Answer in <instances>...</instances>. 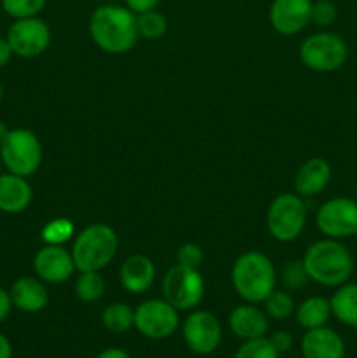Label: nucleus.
Listing matches in <instances>:
<instances>
[{"mask_svg":"<svg viewBox=\"0 0 357 358\" xmlns=\"http://www.w3.org/2000/svg\"><path fill=\"white\" fill-rule=\"evenodd\" d=\"M90 35L94 44L108 55L132 51L139 38L136 14L128 7L107 3L91 14Z\"/></svg>","mask_w":357,"mask_h":358,"instance_id":"nucleus-1","label":"nucleus"},{"mask_svg":"<svg viewBox=\"0 0 357 358\" xmlns=\"http://www.w3.org/2000/svg\"><path fill=\"white\" fill-rule=\"evenodd\" d=\"M304 269L312 282L324 287H340L349 282L354 273V257L338 240H321L307 248Z\"/></svg>","mask_w":357,"mask_h":358,"instance_id":"nucleus-2","label":"nucleus"},{"mask_svg":"<svg viewBox=\"0 0 357 358\" xmlns=\"http://www.w3.org/2000/svg\"><path fill=\"white\" fill-rule=\"evenodd\" d=\"M231 282L241 299L251 304L262 303L275 290V266L261 252H245L234 261Z\"/></svg>","mask_w":357,"mask_h":358,"instance_id":"nucleus-3","label":"nucleus"},{"mask_svg":"<svg viewBox=\"0 0 357 358\" xmlns=\"http://www.w3.org/2000/svg\"><path fill=\"white\" fill-rule=\"evenodd\" d=\"M118 243V234L107 224H91L84 227L72 247L76 269L79 273L104 269L114 259Z\"/></svg>","mask_w":357,"mask_h":358,"instance_id":"nucleus-4","label":"nucleus"},{"mask_svg":"<svg viewBox=\"0 0 357 358\" xmlns=\"http://www.w3.org/2000/svg\"><path fill=\"white\" fill-rule=\"evenodd\" d=\"M0 159L9 173L31 177L42 163L41 140L27 128L9 129L0 142Z\"/></svg>","mask_w":357,"mask_h":358,"instance_id":"nucleus-5","label":"nucleus"},{"mask_svg":"<svg viewBox=\"0 0 357 358\" xmlns=\"http://www.w3.org/2000/svg\"><path fill=\"white\" fill-rule=\"evenodd\" d=\"M346 56V42L332 31H318L310 35L300 45L301 62L314 72H335L345 65Z\"/></svg>","mask_w":357,"mask_h":358,"instance_id":"nucleus-6","label":"nucleus"},{"mask_svg":"<svg viewBox=\"0 0 357 358\" xmlns=\"http://www.w3.org/2000/svg\"><path fill=\"white\" fill-rule=\"evenodd\" d=\"M268 231L275 240L293 241L303 233L304 224H307V206L300 194H284L276 196L268 208L266 215Z\"/></svg>","mask_w":357,"mask_h":358,"instance_id":"nucleus-7","label":"nucleus"},{"mask_svg":"<svg viewBox=\"0 0 357 358\" xmlns=\"http://www.w3.org/2000/svg\"><path fill=\"white\" fill-rule=\"evenodd\" d=\"M163 296L175 310H195L205 297V280L198 269L177 264L164 275Z\"/></svg>","mask_w":357,"mask_h":358,"instance_id":"nucleus-8","label":"nucleus"},{"mask_svg":"<svg viewBox=\"0 0 357 358\" xmlns=\"http://www.w3.org/2000/svg\"><path fill=\"white\" fill-rule=\"evenodd\" d=\"M133 327L149 339H167L178 329V310L164 299L144 301L135 310Z\"/></svg>","mask_w":357,"mask_h":358,"instance_id":"nucleus-9","label":"nucleus"},{"mask_svg":"<svg viewBox=\"0 0 357 358\" xmlns=\"http://www.w3.org/2000/svg\"><path fill=\"white\" fill-rule=\"evenodd\" d=\"M317 227L331 240H345L357 234V201L350 198H332L317 212Z\"/></svg>","mask_w":357,"mask_h":358,"instance_id":"nucleus-10","label":"nucleus"},{"mask_svg":"<svg viewBox=\"0 0 357 358\" xmlns=\"http://www.w3.org/2000/svg\"><path fill=\"white\" fill-rule=\"evenodd\" d=\"M6 37L14 55L20 58H37L49 48L51 30L41 17H23L10 24Z\"/></svg>","mask_w":357,"mask_h":358,"instance_id":"nucleus-11","label":"nucleus"},{"mask_svg":"<svg viewBox=\"0 0 357 358\" xmlns=\"http://www.w3.org/2000/svg\"><path fill=\"white\" fill-rule=\"evenodd\" d=\"M182 336L191 352L210 355L223 341V329L210 311H192L182 324Z\"/></svg>","mask_w":357,"mask_h":358,"instance_id":"nucleus-12","label":"nucleus"},{"mask_svg":"<svg viewBox=\"0 0 357 358\" xmlns=\"http://www.w3.org/2000/svg\"><path fill=\"white\" fill-rule=\"evenodd\" d=\"M34 271L42 282H66V280L74 275V271H76L72 252L63 248V245H44V247L35 254Z\"/></svg>","mask_w":357,"mask_h":358,"instance_id":"nucleus-13","label":"nucleus"},{"mask_svg":"<svg viewBox=\"0 0 357 358\" xmlns=\"http://www.w3.org/2000/svg\"><path fill=\"white\" fill-rule=\"evenodd\" d=\"M314 0H273L270 23L282 35H296L308 27Z\"/></svg>","mask_w":357,"mask_h":358,"instance_id":"nucleus-14","label":"nucleus"},{"mask_svg":"<svg viewBox=\"0 0 357 358\" xmlns=\"http://www.w3.org/2000/svg\"><path fill=\"white\" fill-rule=\"evenodd\" d=\"M301 352L304 358H343L345 343L338 332L324 325L304 332L301 338Z\"/></svg>","mask_w":357,"mask_h":358,"instance_id":"nucleus-15","label":"nucleus"},{"mask_svg":"<svg viewBox=\"0 0 357 358\" xmlns=\"http://www.w3.org/2000/svg\"><path fill=\"white\" fill-rule=\"evenodd\" d=\"M13 306L23 313H38L46 308L49 301L48 289L44 287L41 278L34 276H23L13 283L9 290Z\"/></svg>","mask_w":357,"mask_h":358,"instance_id":"nucleus-16","label":"nucleus"},{"mask_svg":"<svg viewBox=\"0 0 357 358\" xmlns=\"http://www.w3.org/2000/svg\"><path fill=\"white\" fill-rule=\"evenodd\" d=\"M34 192L24 177L14 173H0V212L21 213L30 206Z\"/></svg>","mask_w":357,"mask_h":358,"instance_id":"nucleus-17","label":"nucleus"},{"mask_svg":"<svg viewBox=\"0 0 357 358\" xmlns=\"http://www.w3.org/2000/svg\"><path fill=\"white\" fill-rule=\"evenodd\" d=\"M331 180V166L322 157H312L307 163L301 164L294 178V189L301 198L317 196L328 187Z\"/></svg>","mask_w":357,"mask_h":358,"instance_id":"nucleus-18","label":"nucleus"},{"mask_svg":"<svg viewBox=\"0 0 357 358\" xmlns=\"http://www.w3.org/2000/svg\"><path fill=\"white\" fill-rule=\"evenodd\" d=\"M227 324H230L231 332L244 341L265 338L268 332V318L259 308L252 304H241L234 308L230 313Z\"/></svg>","mask_w":357,"mask_h":358,"instance_id":"nucleus-19","label":"nucleus"},{"mask_svg":"<svg viewBox=\"0 0 357 358\" xmlns=\"http://www.w3.org/2000/svg\"><path fill=\"white\" fill-rule=\"evenodd\" d=\"M121 283L130 294H144L150 289L156 278V268L153 261L142 254L132 255L121 266Z\"/></svg>","mask_w":357,"mask_h":358,"instance_id":"nucleus-20","label":"nucleus"},{"mask_svg":"<svg viewBox=\"0 0 357 358\" xmlns=\"http://www.w3.org/2000/svg\"><path fill=\"white\" fill-rule=\"evenodd\" d=\"M331 303H329V299L321 296L308 297L296 308V320L304 331L324 327L329 318H331Z\"/></svg>","mask_w":357,"mask_h":358,"instance_id":"nucleus-21","label":"nucleus"},{"mask_svg":"<svg viewBox=\"0 0 357 358\" xmlns=\"http://www.w3.org/2000/svg\"><path fill=\"white\" fill-rule=\"evenodd\" d=\"M331 311L343 325L357 329V283H343L338 287L332 297Z\"/></svg>","mask_w":357,"mask_h":358,"instance_id":"nucleus-22","label":"nucleus"},{"mask_svg":"<svg viewBox=\"0 0 357 358\" xmlns=\"http://www.w3.org/2000/svg\"><path fill=\"white\" fill-rule=\"evenodd\" d=\"M102 324L107 331L122 334V332H128L135 324V311L128 304L112 303L102 313Z\"/></svg>","mask_w":357,"mask_h":358,"instance_id":"nucleus-23","label":"nucleus"},{"mask_svg":"<svg viewBox=\"0 0 357 358\" xmlns=\"http://www.w3.org/2000/svg\"><path fill=\"white\" fill-rule=\"evenodd\" d=\"M76 296L83 303H94L105 292V282L98 271H84L76 280Z\"/></svg>","mask_w":357,"mask_h":358,"instance_id":"nucleus-24","label":"nucleus"},{"mask_svg":"<svg viewBox=\"0 0 357 358\" xmlns=\"http://www.w3.org/2000/svg\"><path fill=\"white\" fill-rule=\"evenodd\" d=\"M167 17L158 10H146V13L136 14V30L139 35L149 41H156L167 34Z\"/></svg>","mask_w":357,"mask_h":358,"instance_id":"nucleus-25","label":"nucleus"},{"mask_svg":"<svg viewBox=\"0 0 357 358\" xmlns=\"http://www.w3.org/2000/svg\"><path fill=\"white\" fill-rule=\"evenodd\" d=\"M266 313L275 320H286L294 313V299L286 290H273L265 301Z\"/></svg>","mask_w":357,"mask_h":358,"instance_id":"nucleus-26","label":"nucleus"},{"mask_svg":"<svg viewBox=\"0 0 357 358\" xmlns=\"http://www.w3.org/2000/svg\"><path fill=\"white\" fill-rule=\"evenodd\" d=\"M74 224L69 219H55L42 227L41 238L46 245H63L72 238Z\"/></svg>","mask_w":357,"mask_h":358,"instance_id":"nucleus-27","label":"nucleus"},{"mask_svg":"<svg viewBox=\"0 0 357 358\" xmlns=\"http://www.w3.org/2000/svg\"><path fill=\"white\" fill-rule=\"evenodd\" d=\"M44 6L46 0H2V9L14 20L37 16Z\"/></svg>","mask_w":357,"mask_h":358,"instance_id":"nucleus-28","label":"nucleus"},{"mask_svg":"<svg viewBox=\"0 0 357 358\" xmlns=\"http://www.w3.org/2000/svg\"><path fill=\"white\" fill-rule=\"evenodd\" d=\"M234 358H279V353L273 348L270 339L258 338L248 339L238 348Z\"/></svg>","mask_w":357,"mask_h":358,"instance_id":"nucleus-29","label":"nucleus"},{"mask_svg":"<svg viewBox=\"0 0 357 358\" xmlns=\"http://www.w3.org/2000/svg\"><path fill=\"white\" fill-rule=\"evenodd\" d=\"M280 280L290 290H300L310 282L303 261H290L280 271Z\"/></svg>","mask_w":357,"mask_h":358,"instance_id":"nucleus-30","label":"nucleus"},{"mask_svg":"<svg viewBox=\"0 0 357 358\" xmlns=\"http://www.w3.org/2000/svg\"><path fill=\"white\" fill-rule=\"evenodd\" d=\"M335 20L336 7L332 6L331 0H314V3H312L310 21H314L318 27H329V24L335 23Z\"/></svg>","mask_w":357,"mask_h":358,"instance_id":"nucleus-31","label":"nucleus"},{"mask_svg":"<svg viewBox=\"0 0 357 358\" xmlns=\"http://www.w3.org/2000/svg\"><path fill=\"white\" fill-rule=\"evenodd\" d=\"M177 261L181 266L198 269L203 261V250L196 243H184L177 252Z\"/></svg>","mask_w":357,"mask_h":358,"instance_id":"nucleus-32","label":"nucleus"},{"mask_svg":"<svg viewBox=\"0 0 357 358\" xmlns=\"http://www.w3.org/2000/svg\"><path fill=\"white\" fill-rule=\"evenodd\" d=\"M270 343L273 345V348L276 350V353H287L290 348H293V336L286 331H279L270 338Z\"/></svg>","mask_w":357,"mask_h":358,"instance_id":"nucleus-33","label":"nucleus"},{"mask_svg":"<svg viewBox=\"0 0 357 358\" xmlns=\"http://www.w3.org/2000/svg\"><path fill=\"white\" fill-rule=\"evenodd\" d=\"M125 2L130 10H133L135 14H140L146 13V10L156 9L161 0H125Z\"/></svg>","mask_w":357,"mask_h":358,"instance_id":"nucleus-34","label":"nucleus"},{"mask_svg":"<svg viewBox=\"0 0 357 358\" xmlns=\"http://www.w3.org/2000/svg\"><path fill=\"white\" fill-rule=\"evenodd\" d=\"M10 310H13V301H10V294L7 290L0 289V324L9 317Z\"/></svg>","mask_w":357,"mask_h":358,"instance_id":"nucleus-35","label":"nucleus"},{"mask_svg":"<svg viewBox=\"0 0 357 358\" xmlns=\"http://www.w3.org/2000/svg\"><path fill=\"white\" fill-rule=\"evenodd\" d=\"M13 55V48H10L7 37H0V69H4L10 62Z\"/></svg>","mask_w":357,"mask_h":358,"instance_id":"nucleus-36","label":"nucleus"},{"mask_svg":"<svg viewBox=\"0 0 357 358\" xmlns=\"http://www.w3.org/2000/svg\"><path fill=\"white\" fill-rule=\"evenodd\" d=\"M0 358H13V345L2 332H0Z\"/></svg>","mask_w":357,"mask_h":358,"instance_id":"nucleus-37","label":"nucleus"},{"mask_svg":"<svg viewBox=\"0 0 357 358\" xmlns=\"http://www.w3.org/2000/svg\"><path fill=\"white\" fill-rule=\"evenodd\" d=\"M97 358H130L128 353L121 348H107L100 353Z\"/></svg>","mask_w":357,"mask_h":358,"instance_id":"nucleus-38","label":"nucleus"},{"mask_svg":"<svg viewBox=\"0 0 357 358\" xmlns=\"http://www.w3.org/2000/svg\"><path fill=\"white\" fill-rule=\"evenodd\" d=\"M7 133H9V128H7V126L4 124V122H0V142H2L4 136H6Z\"/></svg>","mask_w":357,"mask_h":358,"instance_id":"nucleus-39","label":"nucleus"},{"mask_svg":"<svg viewBox=\"0 0 357 358\" xmlns=\"http://www.w3.org/2000/svg\"><path fill=\"white\" fill-rule=\"evenodd\" d=\"M2 98H4V87H2V83H0V103H2Z\"/></svg>","mask_w":357,"mask_h":358,"instance_id":"nucleus-40","label":"nucleus"},{"mask_svg":"<svg viewBox=\"0 0 357 358\" xmlns=\"http://www.w3.org/2000/svg\"><path fill=\"white\" fill-rule=\"evenodd\" d=\"M0 170H2V159H0Z\"/></svg>","mask_w":357,"mask_h":358,"instance_id":"nucleus-41","label":"nucleus"},{"mask_svg":"<svg viewBox=\"0 0 357 358\" xmlns=\"http://www.w3.org/2000/svg\"><path fill=\"white\" fill-rule=\"evenodd\" d=\"M356 201H357V189H356Z\"/></svg>","mask_w":357,"mask_h":358,"instance_id":"nucleus-42","label":"nucleus"},{"mask_svg":"<svg viewBox=\"0 0 357 358\" xmlns=\"http://www.w3.org/2000/svg\"><path fill=\"white\" fill-rule=\"evenodd\" d=\"M356 236H357V234H356Z\"/></svg>","mask_w":357,"mask_h":358,"instance_id":"nucleus-43","label":"nucleus"}]
</instances>
